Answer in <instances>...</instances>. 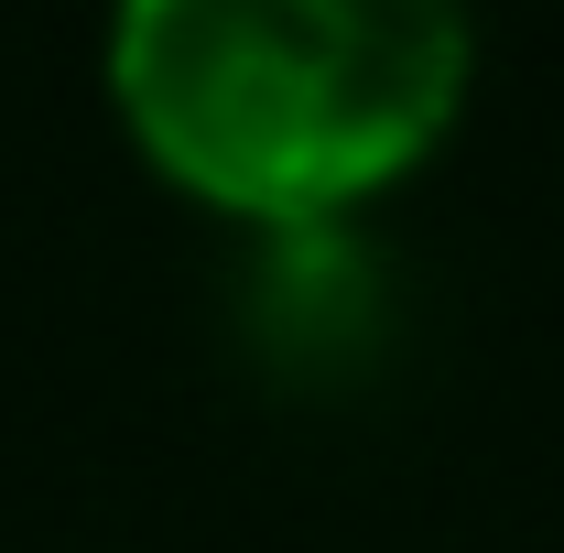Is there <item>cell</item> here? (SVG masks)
I'll list each match as a JSON object with an SVG mask.
<instances>
[{"instance_id":"1","label":"cell","mask_w":564,"mask_h":553,"mask_svg":"<svg viewBox=\"0 0 564 553\" xmlns=\"http://www.w3.org/2000/svg\"><path fill=\"white\" fill-rule=\"evenodd\" d=\"M467 0H109V109L217 217L326 228L413 185L467 120Z\"/></svg>"}]
</instances>
